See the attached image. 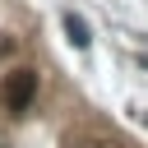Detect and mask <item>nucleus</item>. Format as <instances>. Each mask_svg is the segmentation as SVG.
<instances>
[{
  "mask_svg": "<svg viewBox=\"0 0 148 148\" xmlns=\"http://www.w3.org/2000/svg\"><path fill=\"white\" fill-rule=\"evenodd\" d=\"M65 37H69V46L88 51V46H92V28H88V18L69 9V14H65Z\"/></svg>",
  "mask_w": 148,
  "mask_h": 148,
  "instance_id": "f03ea898",
  "label": "nucleus"
},
{
  "mask_svg": "<svg viewBox=\"0 0 148 148\" xmlns=\"http://www.w3.org/2000/svg\"><path fill=\"white\" fill-rule=\"evenodd\" d=\"M5 51H14V42H9V37H0V56H5Z\"/></svg>",
  "mask_w": 148,
  "mask_h": 148,
  "instance_id": "7ed1b4c3",
  "label": "nucleus"
},
{
  "mask_svg": "<svg viewBox=\"0 0 148 148\" xmlns=\"http://www.w3.org/2000/svg\"><path fill=\"white\" fill-rule=\"evenodd\" d=\"M0 97H5V111L23 116V111L32 106V97H37V74H32V69H14V74H5Z\"/></svg>",
  "mask_w": 148,
  "mask_h": 148,
  "instance_id": "f257e3e1",
  "label": "nucleus"
}]
</instances>
